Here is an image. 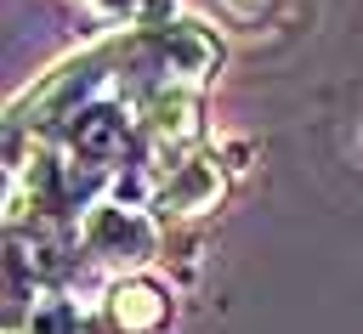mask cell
Returning a JSON list of instances; mask_svg holds the SVG:
<instances>
[{"mask_svg": "<svg viewBox=\"0 0 363 334\" xmlns=\"http://www.w3.org/2000/svg\"><path fill=\"white\" fill-rule=\"evenodd\" d=\"M74 255H79V266L108 272V283H113V277H136V272H147V266L164 255V221H159L153 209H142V204L102 198V204L79 221Z\"/></svg>", "mask_w": 363, "mask_h": 334, "instance_id": "1", "label": "cell"}, {"mask_svg": "<svg viewBox=\"0 0 363 334\" xmlns=\"http://www.w3.org/2000/svg\"><path fill=\"white\" fill-rule=\"evenodd\" d=\"M221 198H227V164H221V153H199V159H187V164L159 187L153 215H159L164 226H170V221H199V215H210Z\"/></svg>", "mask_w": 363, "mask_h": 334, "instance_id": "3", "label": "cell"}, {"mask_svg": "<svg viewBox=\"0 0 363 334\" xmlns=\"http://www.w3.org/2000/svg\"><path fill=\"white\" fill-rule=\"evenodd\" d=\"M91 23H108V34H125V28H142L153 17V0H74Z\"/></svg>", "mask_w": 363, "mask_h": 334, "instance_id": "4", "label": "cell"}, {"mask_svg": "<svg viewBox=\"0 0 363 334\" xmlns=\"http://www.w3.org/2000/svg\"><path fill=\"white\" fill-rule=\"evenodd\" d=\"M96 311H102L119 334H164L170 317H176V294H170L159 277L136 272V277H113V283H102Z\"/></svg>", "mask_w": 363, "mask_h": 334, "instance_id": "2", "label": "cell"}, {"mask_svg": "<svg viewBox=\"0 0 363 334\" xmlns=\"http://www.w3.org/2000/svg\"><path fill=\"white\" fill-rule=\"evenodd\" d=\"M74 334H119V328H113V323H108V317H102V311H85V317H79V328H74Z\"/></svg>", "mask_w": 363, "mask_h": 334, "instance_id": "5", "label": "cell"}]
</instances>
